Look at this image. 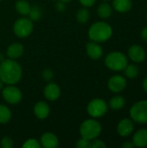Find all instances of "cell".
<instances>
[{"instance_id":"obj_16","label":"cell","mask_w":147,"mask_h":148,"mask_svg":"<svg viewBox=\"0 0 147 148\" xmlns=\"http://www.w3.org/2000/svg\"><path fill=\"white\" fill-rule=\"evenodd\" d=\"M23 52H24V48L19 42H13V43H11L7 48V50H6L7 56L10 59H13V60H16L19 57H21L23 56Z\"/></svg>"},{"instance_id":"obj_38","label":"cell","mask_w":147,"mask_h":148,"mask_svg":"<svg viewBox=\"0 0 147 148\" xmlns=\"http://www.w3.org/2000/svg\"><path fill=\"white\" fill-rule=\"evenodd\" d=\"M59 1H61V2H62V3H69L71 0H59Z\"/></svg>"},{"instance_id":"obj_31","label":"cell","mask_w":147,"mask_h":148,"mask_svg":"<svg viewBox=\"0 0 147 148\" xmlns=\"http://www.w3.org/2000/svg\"><path fill=\"white\" fill-rule=\"evenodd\" d=\"M79 2L83 7L89 8V7H92L95 3L96 0H79Z\"/></svg>"},{"instance_id":"obj_15","label":"cell","mask_w":147,"mask_h":148,"mask_svg":"<svg viewBox=\"0 0 147 148\" xmlns=\"http://www.w3.org/2000/svg\"><path fill=\"white\" fill-rule=\"evenodd\" d=\"M33 112H34V114L36 115V117H37L40 120H44V119L48 118V116L49 115L50 108L47 102L41 101L35 104Z\"/></svg>"},{"instance_id":"obj_20","label":"cell","mask_w":147,"mask_h":148,"mask_svg":"<svg viewBox=\"0 0 147 148\" xmlns=\"http://www.w3.org/2000/svg\"><path fill=\"white\" fill-rule=\"evenodd\" d=\"M97 14L98 16L102 19H107L112 15V7L109 3L104 2L101 3L97 9Z\"/></svg>"},{"instance_id":"obj_35","label":"cell","mask_w":147,"mask_h":148,"mask_svg":"<svg viewBox=\"0 0 147 148\" xmlns=\"http://www.w3.org/2000/svg\"><path fill=\"white\" fill-rule=\"evenodd\" d=\"M142 87H143V89L147 93V76L144 79L143 81V83H142Z\"/></svg>"},{"instance_id":"obj_7","label":"cell","mask_w":147,"mask_h":148,"mask_svg":"<svg viewBox=\"0 0 147 148\" xmlns=\"http://www.w3.org/2000/svg\"><path fill=\"white\" fill-rule=\"evenodd\" d=\"M107 103L103 99L95 98L88 104L87 112L93 118H101L107 114Z\"/></svg>"},{"instance_id":"obj_32","label":"cell","mask_w":147,"mask_h":148,"mask_svg":"<svg viewBox=\"0 0 147 148\" xmlns=\"http://www.w3.org/2000/svg\"><path fill=\"white\" fill-rule=\"evenodd\" d=\"M55 8H56V10H59V11H64V10H65V3H62V2H61V1H59V2L55 4Z\"/></svg>"},{"instance_id":"obj_18","label":"cell","mask_w":147,"mask_h":148,"mask_svg":"<svg viewBox=\"0 0 147 148\" xmlns=\"http://www.w3.org/2000/svg\"><path fill=\"white\" fill-rule=\"evenodd\" d=\"M133 6L132 0H113V9L120 13L128 12Z\"/></svg>"},{"instance_id":"obj_9","label":"cell","mask_w":147,"mask_h":148,"mask_svg":"<svg viewBox=\"0 0 147 148\" xmlns=\"http://www.w3.org/2000/svg\"><path fill=\"white\" fill-rule=\"evenodd\" d=\"M108 88L113 93H120L123 91L126 87V80L120 75H113L107 82Z\"/></svg>"},{"instance_id":"obj_25","label":"cell","mask_w":147,"mask_h":148,"mask_svg":"<svg viewBox=\"0 0 147 148\" xmlns=\"http://www.w3.org/2000/svg\"><path fill=\"white\" fill-rule=\"evenodd\" d=\"M42 8L38 5H33L30 8L29 13V16L32 21H39L42 17Z\"/></svg>"},{"instance_id":"obj_28","label":"cell","mask_w":147,"mask_h":148,"mask_svg":"<svg viewBox=\"0 0 147 148\" xmlns=\"http://www.w3.org/2000/svg\"><path fill=\"white\" fill-rule=\"evenodd\" d=\"M107 145L105 144L104 141H102L101 140H97L94 139L93 140L90 141L89 144V148H106Z\"/></svg>"},{"instance_id":"obj_36","label":"cell","mask_w":147,"mask_h":148,"mask_svg":"<svg viewBox=\"0 0 147 148\" xmlns=\"http://www.w3.org/2000/svg\"><path fill=\"white\" fill-rule=\"evenodd\" d=\"M3 60H5V57H4V56H3V53H0V62H3Z\"/></svg>"},{"instance_id":"obj_19","label":"cell","mask_w":147,"mask_h":148,"mask_svg":"<svg viewBox=\"0 0 147 148\" xmlns=\"http://www.w3.org/2000/svg\"><path fill=\"white\" fill-rule=\"evenodd\" d=\"M31 5L26 0H17L15 3V9L21 16H28L30 10Z\"/></svg>"},{"instance_id":"obj_29","label":"cell","mask_w":147,"mask_h":148,"mask_svg":"<svg viewBox=\"0 0 147 148\" xmlns=\"http://www.w3.org/2000/svg\"><path fill=\"white\" fill-rule=\"evenodd\" d=\"M89 144H90V141L84 139V138H81L79 139L76 143H75V147L77 148H89Z\"/></svg>"},{"instance_id":"obj_2","label":"cell","mask_w":147,"mask_h":148,"mask_svg":"<svg viewBox=\"0 0 147 148\" xmlns=\"http://www.w3.org/2000/svg\"><path fill=\"white\" fill-rule=\"evenodd\" d=\"M113 29L106 22L100 21L93 23L88 29V37L91 41L96 42H104L111 38Z\"/></svg>"},{"instance_id":"obj_39","label":"cell","mask_w":147,"mask_h":148,"mask_svg":"<svg viewBox=\"0 0 147 148\" xmlns=\"http://www.w3.org/2000/svg\"><path fill=\"white\" fill-rule=\"evenodd\" d=\"M103 1H105V2H107V1H109V0H103Z\"/></svg>"},{"instance_id":"obj_24","label":"cell","mask_w":147,"mask_h":148,"mask_svg":"<svg viewBox=\"0 0 147 148\" xmlns=\"http://www.w3.org/2000/svg\"><path fill=\"white\" fill-rule=\"evenodd\" d=\"M124 73L126 76L129 79H133L139 75V69L135 64H127L124 69Z\"/></svg>"},{"instance_id":"obj_11","label":"cell","mask_w":147,"mask_h":148,"mask_svg":"<svg viewBox=\"0 0 147 148\" xmlns=\"http://www.w3.org/2000/svg\"><path fill=\"white\" fill-rule=\"evenodd\" d=\"M39 142L41 147L44 148H56L59 146V140L57 136L51 132L44 133L41 136Z\"/></svg>"},{"instance_id":"obj_37","label":"cell","mask_w":147,"mask_h":148,"mask_svg":"<svg viewBox=\"0 0 147 148\" xmlns=\"http://www.w3.org/2000/svg\"><path fill=\"white\" fill-rule=\"evenodd\" d=\"M3 82L0 80V91L3 89Z\"/></svg>"},{"instance_id":"obj_1","label":"cell","mask_w":147,"mask_h":148,"mask_svg":"<svg viewBox=\"0 0 147 148\" xmlns=\"http://www.w3.org/2000/svg\"><path fill=\"white\" fill-rule=\"evenodd\" d=\"M23 69L20 64L13 59H5L0 62V80L6 85H15L21 79Z\"/></svg>"},{"instance_id":"obj_8","label":"cell","mask_w":147,"mask_h":148,"mask_svg":"<svg viewBox=\"0 0 147 148\" xmlns=\"http://www.w3.org/2000/svg\"><path fill=\"white\" fill-rule=\"evenodd\" d=\"M2 95L3 100L10 105L19 103L23 98L22 91L15 85H7L5 88H3Z\"/></svg>"},{"instance_id":"obj_13","label":"cell","mask_w":147,"mask_h":148,"mask_svg":"<svg viewBox=\"0 0 147 148\" xmlns=\"http://www.w3.org/2000/svg\"><path fill=\"white\" fill-rule=\"evenodd\" d=\"M129 58L135 62H142L146 59V51L139 45H132L127 51Z\"/></svg>"},{"instance_id":"obj_4","label":"cell","mask_w":147,"mask_h":148,"mask_svg":"<svg viewBox=\"0 0 147 148\" xmlns=\"http://www.w3.org/2000/svg\"><path fill=\"white\" fill-rule=\"evenodd\" d=\"M127 64V57L120 51H113L105 58V65L107 68L113 71H122Z\"/></svg>"},{"instance_id":"obj_22","label":"cell","mask_w":147,"mask_h":148,"mask_svg":"<svg viewBox=\"0 0 147 148\" xmlns=\"http://www.w3.org/2000/svg\"><path fill=\"white\" fill-rule=\"evenodd\" d=\"M10 109L3 104H0V124H6L11 119Z\"/></svg>"},{"instance_id":"obj_23","label":"cell","mask_w":147,"mask_h":148,"mask_svg":"<svg viewBox=\"0 0 147 148\" xmlns=\"http://www.w3.org/2000/svg\"><path fill=\"white\" fill-rule=\"evenodd\" d=\"M76 20L78 23L83 24L88 23V21L89 20V16H90V13L89 10H88V8L83 7L81 9H80L77 12H76Z\"/></svg>"},{"instance_id":"obj_5","label":"cell","mask_w":147,"mask_h":148,"mask_svg":"<svg viewBox=\"0 0 147 148\" xmlns=\"http://www.w3.org/2000/svg\"><path fill=\"white\" fill-rule=\"evenodd\" d=\"M33 29H34L33 21L28 17L18 18L13 25L14 34L19 38L28 37L29 36L31 35Z\"/></svg>"},{"instance_id":"obj_12","label":"cell","mask_w":147,"mask_h":148,"mask_svg":"<svg viewBox=\"0 0 147 148\" xmlns=\"http://www.w3.org/2000/svg\"><path fill=\"white\" fill-rule=\"evenodd\" d=\"M86 51L88 56L93 60H99L103 55V49L99 42L91 41L86 45Z\"/></svg>"},{"instance_id":"obj_34","label":"cell","mask_w":147,"mask_h":148,"mask_svg":"<svg viewBox=\"0 0 147 148\" xmlns=\"http://www.w3.org/2000/svg\"><path fill=\"white\" fill-rule=\"evenodd\" d=\"M121 147L123 148H133L134 144L133 143V141H126L122 144Z\"/></svg>"},{"instance_id":"obj_17","label":"cell","mask_w":147,"mask_h":148,"mask_svg":"<svg viewBox=\"0 0 147 148\" xmlns=\"http://www.w3.org/2000/svg\"><path fill=\"white\" fill-rule=\"evenodd\" d=\"M133 143L137 147H147V129H139L137 131L133 137Z\"/></svg>"},{"instance_id":"obj_6","label":"cell","mask_w":147,"mask_h":148,"mask_svg":"<svg viewBox=\"0 0 147 148\" xmlns=\"http://www.w3.org/2000/svg\"><path fill=\"white\" fill-rule=\"evenodd\" d=\"M130 116L136 123L146 124L147 101H140L134 103L130 109Z\"/></svg>"},{"instance_id":"obj_26","label":"cell","mask_w":147,"mask_h":148,"mask_svg":"<svg viewBox=\"0 0 147 148\" xmlns=\"http://www.w3.org/2000/svg\"><path fill=\"white\" fill-rule=\"evenodd\" d=\"M23 148H40L41 147V144L40 142L36 140V139H29L27 140L23 144Z\"/></svg>"},{"instance_id":"obj_33","label":"cell","mask_w":147,"mask_h":148,"mask_svg":"<svg viewBox=\"0 0 147 148\" xmlns=\"http://www.w3.org/2000/svg\"><path fill=\"white\" fill-rule=\"evenodd\" d=\"M140 36H141L142 40L147 42V27H145L142 29V30L140 32Z\"/></svg>"},{"instance_id":"obj_27","label":"cell","mask_w":147,"mask_h":148,"mask_svg":"<svg viewBox=\"0 0 147 148\" xmlns=\"http://www.w3.org/2000/svg\"><path fill=\"white\" fill-rule=\"evenodd\" d=\"M0 145L3 148H11L14 146V141L10 137L4 136L0 142Z\"/></svg>"},{"instance_id":"obj_30","label":"cell","mask_w":147,"mask_h":148,"mask_svg":"<svg viewBox=\"0 0 147 148\" xmlns=\"http://www.w3.org/2000/svg\"><path fill=\"white\" fill-rule=\"evenodd\" d=\"M42 78L47 81V82H50L53 78H54V72L49 69H46L42 71Z\"/></svg>"},{"instance_id":"obj_40","label":"cell","mask_w":147,"mask_h":148,"mask_svg":"<svg viewBox=\"0 0 147 148\" xmlns=\"http://www.w3.org/2000/svg\"><path fill=\"white\" fill-rule=\"evenodd\" d=\"M146 21H147V15H146Z\"/></svg>"},{"instance_id":"obj_41","label":"cell","mask_w":147,"mask_h":148,"mask_svg":"<svg viewBox=\"0 0 147 148\" xmlns=\"http://www.w3.org/2000/svg\"><path fill=\"white\" fill-rule=\"evenodd\" d=\"M1 1H2V0H0V2H1Z\"/></svg>"},{"instance_id":"obj_3","label":"cell","mask_w":147,"mask_h":148,"mask_svg":"<svg viewBox=\"0 0 147 148\" xmlns=\"http://www.w3.org/2000/svg\"><path fill=\"white\" fill-rule=\"evenodd\" d=\"M102 127L101 123L94 119L84 121L80 126V134L82 138L91 141L97 139L101 134Z\"/></svg>"},{"instance_id":"obj_14","label":"cell","mask_w":147,"mask_h":148,"mask_svg":"<svg viewBox=\"0 0 147 148\" xmlns=\"http://www.w3.org/2000/svg\"><path fill=\"white\" fill-rule=\"evenodd\" d=\"M133 123L130 119L125 118L122 119L118 126H117V132L121 137H128L133 132Z\"/></svg>"},{"instance_id":"obj_10","label":"cell","mask_w":147,"mask_h":148,"mask_svg":"<svg viewBox=\"0 0 147 148\" xmlns=\"http://www.w3.org/2000/svg\"><path fill=\"white\" fill-rule=\"evenodd\" d=\"M45 98L49 101H55L61 96V88L55 82H49L43 90Z\"/></svg>"},{"instance_id":"obj_21","label":"cell","mask_w":147,"mask_h":148,"mask_svg":"<svg viewBox=\"0 0 147 148\" xmlns=\"http://www.w3.org/2000/svg\"><path fill=\"white\" fill-rule=\"evenodd\" d=\"M126 101L123 96L120 95H115L109 101V107L113 110H120L125 106Z\"/></svg>"}]
</instances>
